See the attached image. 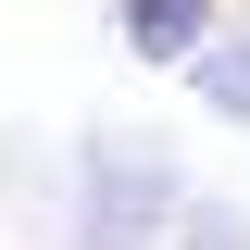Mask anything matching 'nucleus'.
Listing matches in <instances>:
<instances>
[{"label": "nucleus", "instance_id": "3", "mask_svg": "<svg viewBox=\"0 0 250 250\" xmlns=\"http://www.w3.org/2000/svg\"><path fill=\"white\" fill-rule=\"evenodd\" d=\"M188 88H200V113H225V125H250V38H200L188 50Z\"/></svg>", "mask_w": 250, "mask_h": 250}, {"label": "nucleus", "instance_id": "4", "mask_svg": "<svg viewBox=\"0 0 250 250\" xmlns=\"http://www.w3.org/2000/svg\"><path fill=\"white\" fill-rule=\"evenodd\" d=\"M175 225H188V250H250V213H238V200H175Z\"/></svg>", "mask_w": 250, "mask_h": 250}, {"label": "nucleus", "instance_id": "2", "mask_svg": "<svg viewBox=\"0 0 250 250\" xmlns=\"http://www.w3.org/2000/svg\"><path fill=\"white\" fill-rule=\"evenodd\" d=\"M113 25L138 62H188L200 38H213V0H113Z\"/></svg>", "mask_w": 250, "mask_h": 250}, {"label": "nucleus", "instance_id": "1", "mask_svg": "<svg viewBox=\"0 0 250 250\" xmlns=\"http://www.w3.org/2000/svg\"><path fill=\"white\" fill-rule=\"evenodd\" d=\"M188 175L150 150V138H88L75 150V250H163Z\"/></svg>", "mask_w": 250, "mask_h": 250}]
</instances>
